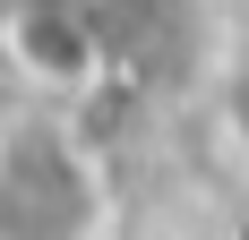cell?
Returning a JSON list of instances; mask_svg holds the SVG:
<instances>
[{
    "mask_svg": "<svg viewBox=\"0 0 249 240\" xmlns=\"http://www.w3.org/2000/svg\"><path fill=\"white\" fill-rule=\"evenodd\" d=\"M112 171L60 112L0 120V240H103Z\"/></svg>",
    "mask_w": 249,
    "mask_h": 240,
    "instance_id": "cell-2",
    "label": "cell"
},
{
    "mask_svg": "<svg viewBox=\"0 0 249 240\" xmlns=\"http://www.w3.org/2000/svg\"><path fill=\"white\" fill-rule=\"evenodd\" d=\"M180 9L189 0H9L0 9V51L35 95L69 103V95L112 86L121 69H138L146 51H163Z\"/></svg>",
    "mask_w": 249,
    "mask_h": 240,
    "instance_id": "cell-1",
    "label": "cell"
}]
</instances>
